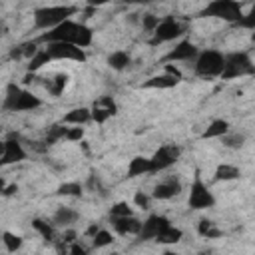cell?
<instances>
[{"instance_id":"6da1fadb","label":"cell","mask_w":255,"mask_h":255,"mask_svg":"<svg viewBox=\"0 0 255 255\" xmlns=\"http://www.w3.org/2000/svg\"><path fill=\"white\" fill-rule=\"evenodd\" d=\"M92 30L80 22H74V20H66L62 22L60 26H56L54 30L42 34V40L46 44H52V42H68V44H74L78 48H88L92 44Z\"/></svg>"},{"instance_id":"7a4b0ae2","label":"cell","mask_w":255,"mask_h":255,"mask_svg":"<svg viewBox=\"0 0 255 255\" xmlns=\"http://www.w3.org/2000/svg\"><path fill=\"white\" fill-rule=\"evenodd\" d=\"M76 6H44L34 12V26L38 30H54L62 22L70 20V16L76 12Z\"/></svg>"},{"instance_id":"3957f363","label":"cell","mask_w":255,"mask_h":255,"mask_svg":"<svg viewBox=\"0 0 255 255\" xmlns=\"http://www.w3.org/2000/svg\"><path fill=\"white\" fill-rule=\"evenodd\" d=\"M42 106V100L38 96H34L28 90L18 88L16 84H10L6 90V100H4V108L10 112H32L36 108Z\"/></svg>"},{"instance_id":"277c9868","label":"cell","mask_w":255,"mask_h":255,"mask_svg":"<svg viewBox=\"0 0 255 255\" xmlns=\"http://www.w3.org/2000/svg\"><path fill=\"white\" fill-rule=\"evenodd\" d=\"M225 68V56L217 50H203L195 58V74L201 78L221 76Z\"/></svg>"},{"instance_id":"5b68a950","label":"cell","mask_w":255,"mask_h":255,"mask_svg":"<svg viewBox=\"0 0 255 255\" xmlns=\"http://www.w3.org/2000/svg\"><path fill=\"white\" fill-rule=\"evenodd\" d=\"M255 74V64L249 58V54L245 52H233L225 56V68L221 78L223 80H233V78H241V76H251Z\"/></svg>"},{"instance_id":"8992f818","label":"cell","mask_w":255,"mask_h":255,"mask_svg":"<svg viewBox=\"0 0 255 255\" xmlns=\"http://www.w3.org/2000/svg\"><path fill=\"white\" fill-rule=\"evenodd\" d=\"M183 32H185V26L179 20H175L171 16L169 18H163L161 24L157 26V30L151 34L149 44L151 46H157V44H163V42H173V40L181 38Z\"/></svg>"},{"instance_id":"52a82bcc","label":"cell","mask_w":255,"mask_h":255,"mask_svg":"<svg viewBox=\"0 0 255 255\" xmlns=\"http://www.w3.org/2000/svg\"><path fill=\"white\" fill-rule=\"evenodd\" d=\"M205 16H217V18H223L227 22H241L243 18V12H241V6L237 2H229V0H217V2H211L205 12Z\"/></svg>"},{"instance_id":"ba28073f","label":"cell","mask_w":255,"mask_h":255,"mask_svg":"<svg viewBox=\"0 0 255 255\" xmlns=\"http://www.w3.org/2000/svg\"><path fill=\"white\" fill-rule=\"evenodd\" d=\"M191 209H209L215 203V197L211 195V191L205 187V183L201 181L199 175H195L193 183H191V191H189V199H187Z\"/></svg>"},{"instance_id":"9c48e42d","label":"cell","mask_w":255,"mask_h":255,"mask_svg":"<svg viewBox=\"0 0 255 255\" xmlns=\"http://www.w3.org/2000/svg\"><path fill=\"white\" fill-rule=\"evenodd\" d=\"M46 52L52 60H74V62H86V54L82 48L68 44V42H52L46 46Z\"/></svg>"},{"instance_id":"30bf717a","label":"cell","mask_w":255,"mask_h":255,"mask_svg":"<svg viewBox=\"0 0 255 255\" xmlns=\"http://www.w3.org/2000/svg\"><path fill=\"white\" fill-rule=\"evenodd\" d=\"M179 153H181V149H179L177 145H161V147L149 157V159H151V173L163 171V169L171 167V165L177 161Z\"/></svg>"},{"instance_id":"8fae6325","label":"cell","mask_w":255,"mask_h":255,"mask_svg":"<svg viewBox=\"0 0 255 255\" xmlns=\"http://www.w3.org/2000/svg\"><path fill=\"white\" fill-rule=\"evenodd\" d=\"M26 159V149L22 147V143L18 141L16 133H12L4 145H2V165H10V163H18Z\"/></svg>"},{"instance_id":"7c38bea8","label":"cell","mask_w":255,"mask_h":255,"mask_svg":"<svg viewBox=\"0 0 255 255\" xmlns=\"http://www.w3.org/2000/svg\"><path fill=\"white\" fill-rule=\"evenodd\" d=\"M167 225H171L167 217H163V215H149V217L143 221L141 231H139V235H137V237H139L141 241L155 239V237L159 235V231H163Z\"/></svg>"},{"instance_id":"4fadbf2b","label":"cell","mask_w":255,"mask_h":255,"mask_svg":"<svg viewBox=\"0 0 255 255\" xmlns=\"http://www.w3.org/2000/svg\"><path fill=\"white\" fill-rule=\"evenodd\" d=\"M179 191H181V181H179L175 175H171V177H167V179L155 183V187H153V191H151V197L165 201V199L175 197Z\"/></svg>"},{"instance_id":"5bb4252c","label":"cell","mask_w":255,"mask_h":255,"mask_svg":"<svg viewBox=\"0 0 255 255\" xmlns=\"http://www.w3.org/2000/svg\"><path fill=\"white\" fill-rule=\"evenodd\" d=\"M197 48H195V44H191L189 40H181V42H177L175 44V48L173 50H169V54L165 56V60L167 62H187V60H195L197 58Z\"/></svg>"},{"instance_id":"9a60e30c","label":"cell","mask_w":255,"mask_h":255,"mask_svg":"<svg viewBox=\"0 0 255 255\" xmlns=\"http://www.w3.org/2000/svg\"><path fill=\"white\" fill-rule=\"evenodd\" d=\"M118 112V108H116V102L112 100V96H104V98H100L96 104H94V108H92V120L96 122V124H104L108 118H112L114 114Z\"/></svg>"},{"instance_id":"2e32d148","label":"cell","mask_w":255,"mask_h":255,"mask_svg":"<svg viewBox=\"0 0 255 255\" xmlns=\"http://www.w3.org/2000/svg\"><path fill=\"white\" fill-rule=\"evenodd\" d=\"M112 225H114V229L120 235H139L143 221H139L135 215H129V217H116V219H112Z\"/></svg>"},{"instance_id":"e0dca14e","label":"cell","mask_w":255,"mask_h":255,"mask_svg":"<svg viewBox=\"0 0 255 255\" xmlns=\"http://www.w3.org/2000/svg\"><path fill=\"white\" fill-rule=\"evenodd\" d=\"M179 84V80L177 78H173V76H169V74H157V76H151V78H147L143 84H141V88H153V90H169V88H175Z\"/></svg>"},{"instance_id":"ac0fdd59","label":"cell","mask_w":255,"mask_h":255,"mask_svg":"<svg viewBox=\"0 0 255 255\" xmlns=\"http://www.w3.org/2000/svg\"><path fill=\"white\" fill-rule=\"evenodd\" d=\"M90 120H92V110L80 106V108L70 110V112L64 116L62 124H66V126H84V124L90 122Z\"/></svg>"},{"instance_id":"d6986e66","label":"cell","mask_w":255,"mask_h":255,"mask_svg":"<svg viewBox=\"0 0 255 255\" xmlns=\"http://www.w3.org/2000/svg\"><path fill=\"white\" fill-rule=\"evenodd\" d=\"M78 217H80V213H78L76 209L62 205V207L56 209V213H54V217H52V223H54V225H60V227H70L72 223L78 221Z\"/></svg>"},{"instance_id":"ffe728a7","label":"cell","mask_w":255,"mask_h":255,"mask_svg":"<svg viewBox=\"0 0 255 255\" xmlns=\"http://www.w3.org/2000/svg\"><path fill=\"white\" fill-rule=\"evenodd\" d=\"M143 173H151V159L143 155H135L128 165V177H137Z\"/></svg>"},{"instance_id":"44dd1931","label":"cell","mask_w":255,"mask_h":255,"mask_svg":"<svg viewBox=\"0 0 255 255\" xmlns=\"http://www.w3.org/2000/svg\"><path fill=\"white\" fill-rule=\"evenodd\" d=\"M225 133H229V122L227 120H213L205 131L201 133L203 139H211V137H223Z\"/></svg>"},{"instance_id":"7402d4cb","label":"cell","mask_w":255,"mask_h":255,"mask_svg":"<svg viewBox=\"0 0 255 255\" xmlns=\"http://www.w3.org/2000/svg\"><path fill=\"white\" fill-rule=\"evenodd\" d=\"M129 62H131V56H129L126 50H116V52H112V54L108 56V64H110V68L116 70V72L126 70V68L129 66Z\"/></svg>"},{"instance_id":"603a6c76","label":"cell","mask_w":255,"mask_h":255,"mask_svg":"<svg viewBox=\"0 0 255 255\" xmlns=\"http://www.w3.org/2000/svg\"><path fill=\"white\" fill-rule=\"evenodd\" d=\"M181 237H183L181 229H177L173 225H167L163 231H159V235L155 237V241L157 243H163V245H171V243H179Z\"/></svg>"},{"instance_id":"cb8c5ba5","label":"cell","mask_w":255,"mask_h":255,"mask_svg":"<svg viewBox=\"0 0 255 255\" xmlns=\"http://www.w3.org/2000/svg\"><path fill=\"white\" fill-rule=\"evenodd\" d=\"M68 80H70L68 74H56L52 80L46 82V90H48L54 98H58V96L64 92V88L68 86Z\"/></svg>"},{"instance_id":"d4e9b609","label":"cell","mask_w":255,"mask_h":255,"mask_svg":"<svg viewBox=\"0 0 255 255\" xmlns=\"http://www.w3.org/2000/svg\"><path fill=\"white\" fill-rule=\"evenodd\" d=\"M239 175H241L239 167H235L231 163H221L215 169V179L217 181H231V179H237Z\"/></svg>"},{"instance_id":"484cf974","label":"cell","mask_w":255,"mask_h":255,"mask_svg":"<svg viewBox=\"0 0 255 255\" xmlns=\"http://www.w3.org/2000/svg\"><path fill=\"white\" fill-rule=\"evenodd\" d=\"M66 131H68L66 124H54V126H50L48 131H46V143L52 145V143H56L60 139H66Z\"/></svg>"},{"instance_id":"4316f807","label":"cell","mask_w":255,"mask_h":255,"mask_svg":"<svg viewBox=\"0 0 255 255\" xmlns=\"http://www.w3.org/2000/svg\"><path fill=\"white\" fill-rule=\"evenodd\" d=\"M2 241H4V247H6L8 253H16V251L24 245V239H22L20 235L12 233V231H4V233H2Z\"/></svg>"},{"instance_id":"83f0119b","label":"cell","mask_w":255,"mask_h":255,"mask_svg":"<svg viewBox=\"0 0 255 255\" xmlns=\"http://www.w3.org/2000/svg\"><path fill=\"white\" fill-rule=\"evenodd\" d=\"M197 233H199L201 237H207V239H213V237H219V235H221V231L215 229V223L209 221V219H199V223H197Z\"/></svg>"},{"instance_id":"f1b7e54d","label":"cell","mask_w":255,"mask_h":255,"mask_svg":"<svg viewBox=\"0 0 255 255\" xmlns=\"http://www.w3.org/2000/svg\"><path fill=\"white\" fill-rule=\"evenodd\" d=\"M50 60H52V58H50V54L46 52V48H42V50H40L32 60H28V62H30V64H28V72H30V74L38 72V70H40L42 66H46Z\"/></svg>"},{"instance_id":"f546056e","label":"cell","mask_w":255,"mask_h":255,"mask_svg":"<svg viewBox=\"0 0 255 255\" xmlns=\"http://www.w3.org/2000/svg\"><path fill=\"white\" fill-rule=\"evenodd\" d=\"M114 243V235L108 231V229H100L94 237H92V245L94 249H102V247H108Z\"/></svg>"},{"instance_id":"4dcf8cb0","label":"cell","mask_w":255,"mask_h":255,"mask_svg":"<svg viewBox=\"0 0 255 255\" xmlns=\"http://www.w3.org/2000/svg\"><path fill=\"white\" fill-rule=\"evenodd\" d=\"M56 193L64 195V197H80L82 195V185L76 183V181H68V183H62Z\"/></svg>"},{"instance_id":"1f68e13d","label":"cell","mask_w":255,"mask_h":255,"mask_svg":"<svg viewBox=\"0 0 255 255\" xmlns=\"http://www.w3.org/2000/svg\"><path fill=\"white\" fill-rule=\"evenodd\" d=\"M139 24H141V28H143L145 32L153 34V32L157 30V26L161 24V18L155 16V14H143V16L139 18Z\"/></svg>"},{"instance_id":"d6a6232c","label":"cell","mask_w":255,"mask_h":255,"mask_svg":"<svg viewBox=\"0 0 255 255\" xmlns=\"http://www.w3.org/2000/svg\"><path fill=\"white\" fill-rule=\"evenodd\" d=\"M32 227L44 237V239H54V227L44 221V219H32Z\"/></svg>"},{"instance_id":"836d02e7","label":"cell","mask_w":255,"mask_h":255,"mask_svg":"<svg viewBox=\"0 0 255 255\" xmlns=\"http://www.w3.org/2000/svg\"><path fill=\"white\" fill-rule=\"evenodd\" d=\"M223 145L225 147H231V149H239L243 143H245V135L243 133H225L221 137Z\"/></svg>"},{"instance_id":"e575fe53","label":"cell","mask_w":255,"mask_h":255,"mask_svg":"<svg viewBox=\"0 0 255 255\" xmlns=\"http://www.w3.org/2000/svg\"><path fill=\"white\" fill-rule=\"evenodd\" d=\"M110 215H112V219H116V217H129V215H133V213H131V207H129L126 201H120V203L112 205Z\"/></svg>"},{"instance_id":"d590c367","label":"cell","mask_w":255,"mask_h":255,"mask_svg":"<svg viewBox=\"0 0 255 255\" xmlns=\"http://www.w3.org/2000/svg\"><path fill=\"white\" fill-rule=\"evenodd\" d=\"M82 137H84V128H82V126L68 128V131H66V139H68V141H80Z\"/></svg>"},{"instance_id":"8d00e7d4","label":"cell","mask_w":255,"mask_h":255,"mask_svg":"<svg viewBox=\"0 0 255 255\" xmlns=\"http://www.w3.org/2000/svg\"><path fill=\"white\" fill-rule=\"evenodd\" d=\"M133 203H135L137 207H141V209H147V207H149V195L143 193V191H137V193L133 195Z\"/></svg>"},{"instance_id":"74e56055","label":"cell","mask_w":255,"mask_h":255,"mask_svg":"<svg viewBox=\"0 0 255 255\" xmlns=\"http://www.w3.org/2000/svg\"><path fill=\"white\" fill-rule=\"evenodd\" d=\"M163 74H169V76H173V78H177V80L183 78L181 70H179L177 66H173V64H165V66H163Z\"/></svg>"},{"instance_id":"f35d334b","label":"cell","mask_w":255,"mask_h":255,"mask_svg":"<svg viewBox=\"0 0 255 255\" xmlns=\"http://www.w3.org/2000/svg\"><path fill=\"white\" fill-rule=\"evenodd\" d=\"M70 255H88L86 247H82L80 243H72L70 245Z\"/></svg>"},{"instance_id":"ab89813d","label":"cell","mask_w":255,"mask_h":255,"mask_svg":"<svg viewBox=\"0 0 255 255\" xmlns=\"http://www.w3.org/2000/svg\"><path fill=\"white\" fill-rule=\"evenodd\" d=\"M18 191V185L16 183H12V185H8V187H4V195L8 197V195H14Z\"/></svg>"},{"instance_id":"60d3db41","label":"cell","mask_w":255,"mask_h":255,"mask_svg":"<svg viewBox=\"0 0 255 255\" xmlns=\"http://www.w3.org/2000/svg\"><path fill=\"white\" fill-rule=\"evenodd\" d=\"M74 237H76V231H72V229L64 231V241H68V243H74Z\"/></svg>"},{"instance_id":"b9f144b4","label":"cell","mask_w":255,"mask_h":255,"mask_svg":"<svg viewBox=\"0 0 255 255\" xmlns=\"http://www.w3.org/2000/svg\"><path fill=\"white\" fill-rule=\"evenodd\" d=\"M98 231H100V227H98V225H96V223H94V225H90V227H88V231H86V233H88V235H90V237H94V235H96V233H98Z\"/></svg>"},{"instance_id":"7bdbcfd3","label":"cell","mask_w":255,"mask_h":255,"mask_svg":"<svg viewBox=\"0 0 255 255\" xmlns=\"http://www.w3.org/2000/svg\"><path fill=\"white\" fill-rule=\"evenodd\" d=\"M163 255H179V253H175V251H165Z\"/></svg>"},{"instance_id":"ee69618b","label":"cell","mask_w":255,"mask_h":255,"mask_svg":"<svg viewBox=\"0 0 255 255\" xmlns=\"http://www.w3.org/2000/svg\"><path fill=\"white\" fill-rule=\"evenodd\" d=\"M112 255H120V253H112Z\"/></svg>"}]
</instances>
